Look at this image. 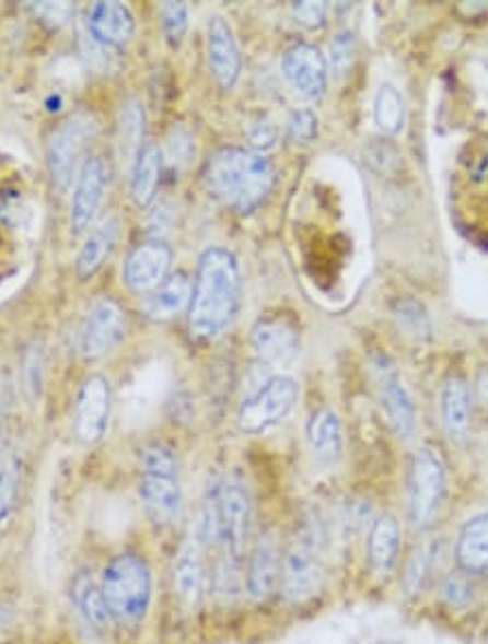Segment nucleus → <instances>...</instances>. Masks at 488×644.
<instances>
[{"instance_id": "aec40b11", "label": "nucleus", "mask_w": 488, "mask_h": 644, "mask_svg": "<svg viewBox=\"0 0 488 644\" xmlns=\"http://www.w3.org/2000/svg\"><path fill=\"white\" fill-rule=\"evenodd\" d=\"M202 547L205 545L194 534V538H189L181 549L174 564V590L187 608H196L205 597L207 569L202 560Z\"/></svg>"}, {"instance_id": "ddd939ff", "label": "nucleus", "mask_w": 488, "mask_h": 644, "mask_svg": "<svg viewBox=\"0 0 488 644\" xmlns=\"http://www.w3.org/2000/svg\"><path fill=\"white\" fill-rule=\"evenodd\" d=\"M124 337L123 308L109 300H96L83 321L81 328V354L90 361L105 356L112 352Z\"/></svg>"}, {"instance_id": "7ed1b4c3", "label": "nucleus", "mask_w": 488, "mask_h": 644, "mask_svg": "<svg viewBox=\"0 0 488 644\" xmlns=\"http://www.w3.org/2000/svg\"><path fill=\"white\" fill-rule=\"evenodd\" d=\"M103 593L114 621L139 625L152 601V573L137 553H120L103 569Z\"/></svg>"}, {"instance_id": "9d476101", "label": "nucleus", "mask_w": 488, "mask_h": 644, "mask_svg": "<svg viewBox=\"0 0 488 644\" xmlns=\"http://www.w3.org/2000/svg\"><path fill=\"white\" fill-rule=\"evenodd\" d=\"M282 74L306 101H322L328 92V61L324 52L309 42L291 44L282 52Z\"/></svg>"}, {"instance_id": "a19ab883", "label": "nucleus", "mask_w": 488, "mask_h": 644, "mask_svg": "<svg viewBox=\"0 0 488 644\" xmlns=\"http://www.w3.org/2000/svg\"><path fill=\"white\" fill-rule=\"evenodd\" d=\"M328 4L326 2H293V17L306 28H319L326 24Z\"/></svg>"}, {"instance_id": "b1692460", "label": "nucleus", "mask_w": 488, "mask_h": 644, "mask_svg": "<svg viewBox=\"0 0 488 644\" xmlns=\"http://www.w3.org/2000/svg\"><path fill=\"white\" fill-rule=\"evenodd\" d=\"M397 553H399V525L395 516L380 515L367 538V558L369 566L375 575H388L395 564H397Z\"/></svg>"}, {"instance_id": "a211bd4d", "label": "nucleus", "mask_w": 488, "mask_h": 644, "mask_svg": "<svg viewBox=\"0 0 488 644\" xmlns=\"http://www.w3.org/2000/svg\"><path fill=\"white\" fill-rule=\"evenodd\" d=\"M377 374H380V401L388 419V425L397 438L410 441L417 428V412H415L413 397L408 388L404 387L397 372L393 367H384V361H380Z\"/></svg>"}, {"instance_id": "1a4fd4ad", "label": "nucleus", "mask_w": 488, "mask_h": 644, "mask_svg": "<svg viewBox=\"0 0 488 644\" xmlns=\"http://www.w3.org/2000/svg\"><path fill=\"white\" fill-rule=\"evenodd\" d=\"M114 406V390L103 374L88 376L74 401V434L83 445L103 441L109 428Z\"/></svg>"}, {"instance_id": "f8f14e48", "label": "nucleus", "mask_w": 488, "mask_h": 644, "mask_svg": "<svg viewBox=\"0 0 488 644\" xmlns=\"http://www.w3.org/2000/svg\"><path fill=\"white\" fill-rule=\"evenodd\" d=\"M172 248L161 239H150L135 246L124 258L123 282L132 293H152L172 273Z\"/></svg>"}, {"instance_id": "f704fd0d", "label": "nucleus", "mask_w": 488, "mask_h": 644, "mask_svg": "<svg viewBox=\"0 0 488 644\" xmlns=\"http://www.w3.org/2000/svg\"><path fill=\"white\" fill-rule=\"evenodd\" d=\"M287 137L293 143H311L317 139V116L311 109H295L287 120Z\"/></svg>"}, {"instance_id": "bb28decb", "label": "nucleus", "mask_w": 488, "mask_h": 644, "mask_svg": "<svg viewBox=\"0 0 488 644\" xmlns=\"http://www.w3.org/2000/svg\"><path fill=\"white\" fill-rule=\"evenodd\" d=\"M72 601L81 617L94 628L105 630L112 621L107 599L103 593V584L96 582L92 571H81L72 582Z\"/></svg>"}, {"instance_id": "9b49d317", "label": "nucleus", "mask_w": 488, "mask_h": 644, "mask_svg": "<svg viewBox=\"0 0 488 644\" xmlns=\"http://www.w3.org/2000/svg\"><path fill=\"white\" fill-rule=\"evenodd\" d=\"M249 341L258 361L274 370H291L300 356V332L284 317H260Z\"/></svg>"}, {"instance_id": "79ce46f5", "label": "nucleus", "mask_w": 488, "mask_h": 644, "mask_svg": "<svg viewBox=\"0 0 488 644\" xmlns=\"http://www.w3.org/2000/svg\"><path fill=\"white\" fill-rule=\"evenodd\" d=\"M478 393H480V399L488 406V372H485L478 380Z\"/></svg>"}, {"instance_id": "4468645a", "label": "nucleus", "mask_w": 488, "mask_h": 644, "mask_svg": "<svg viewBox=\"0 0 488 644\" xmlns=\"http://www.w3.org/2000/svg\"><path fill=\"white\" fill-rule=\"evenodd\" d=\"M107 165L101 156H90L79 169V176L74 180L72 191V211H70V224L74 233H83L88 226H92L103 198L107 189Z\"/></svg>"}, {"instance_id": "473e14b6", "label": "nucleus", "mask_w": 488, "mask_h": 644, "mask_svg": "<svg viewBox=\"0 0 488 644\" xmlns=\"http://www.w3.org/2000/svg\"><path fill=\"white\" fill-rule=\"evenodd\" d=\"M161 24L167 42L178 46L189 26V7L185 2H163L161 4Z\"/></svg>"}, {"instance_id": "393cba45", "label": "nucleus", "mask_w": 488, "mask_h": 644, "mask_svg": "<svg viewBox=\"0 0 488 644\" xmlns=\"http://www.w3.org/2000/svg\"><path fill=\"white\" fill-rule=\"evenodd\" d=\"M306 436L313 454L324 462L339 460L344 452V430L341 419L333 408H319L311 414L306 425Z\"/></svg>"}, {"instance_id": "dca6fc26", "label": "nucleus", "mask_w": 488, "mask_h": 644, "mask_svg": "<svg viewBox=\"0 0 488 644\" xmlns=\"http://www.w3.org/2000/svg\"><path fill=\"white\" fill-rule=\"evenodd\" d=\"M280 547L274 536V531H265L249 558H247V569H245V593L252 601H267L276 586L280 584Z\"/></svg>"}, {"instance_id": "f03ea898", "label": "nucleus", "mask_w": 488, "mask_h": 644, "mask_svg": "<svg viewBox=\"0 0 488 644\" xmlns=\"http://www.w3.org/2000/svg\"><path fill=\"white\" fill-rule=\"evenodd\" d=\"M202 180L222 207L249 215L269 198L276 185V167L254 150L224 145L207 159Z\"/></svg>"}, {"instance_id": "6e6552de", "label": "nucleus", "mask_w": 488, "mask_h": 644, "mask_svg": "<svg viewBox=\"0 0 488 644\" xmlns=\"http://www.w3.org/2000/svg\"><path fill=\"white\" fill-rule=\"evenodd\" d=\"M207 493L213 497L218 525H220V545L224 553L242 558L252 520V500L249 491L240 478H220L211 482Z\"/></svg>"}, {"instance_id": "2eb2a0df", "label": "nucleus", "mask_w": 488, "mask_h": 644, "mask_svg": "<svg viewBox=\"0 0 488 644\" xmlns=\"http://www.w3.org/2000/svg\"><path fill=\"white\" fill-rule=\"evenodd\" d=\"M207 59L216 83L233 90L242 74V52L233 26L222 15H213L207 24Z\"/></svg>"}, {"instance_id": "e433bc0d", "label": "nucleus", "mask_w": 488, "mask_h": 644, "mask_svg": "<svg viewBox=\"0 0 488 644\" xmlns=\"http://www.w3.org/2000/svg\"><path fill=\"white\" fill-rule=\"evenodd\" d=\"M18 500V469L11 462H0V525L9 518Z\"/></svg>"}, {"instance_id": "39448f33", "label": "nucleus", "mask_w": 488, "mask_h": 644, "mask_svg": "<svg viewBox=\"0 0 488 644\" xmlns=\"http://www.w3.org/2000/svg\"><path fill=\"white\" fill-rule=\"evenodd\" d=\"M96 132L98 120L90 112H77L53 130L46 150V161L50 180L57 191L66 194L72 180H77L79 169L85 163L83 154L90 141L96 137Z\"/></svg>"}, {"instance_id": "412c9836", "label": "nucleus", "mask_w": 488, "mask_h": 644, "mask_svg": "<svg viewBox=\"0 0 488 644\" xmlns=\"http://www.w3.org/2000/svg\"><path fill=\"white\" fill-rule=\"evenodd\" d=\"M194 295V280L185 271L170 273L161 286H156L143 304V311L150 319L165 321L189 311Z\"/></svg>"}, {"instance_id": "f257e3e1", "label": "nucleus", "mask_w": 488, "mask_h": 644, "mask_svg": "<svg viewBox=\"0 0 488 644\" xmlns=\"http://www.w3.org/2000/svg\"><path fill=\"white\" fill-rule=\"evenodd\" d=\"M242 306V269L237 257L222 248H207L196 267L194 295L187 311L189 332L198 341L220 337Z\"/></svg>"}, {"instance_id": "72a5a7b5", "label": "nucleus", "mask_w": 488, "mask_h": 644, "mask_svg": "<svg viewBox=\"0 0 488 644\" xmlns=\"http://www.w3.org/2000/svg\"><path fill=\"white\" fill-rule=\"evenodd\" d=\"M441 599L450 608H467L474 601V584L465 571L450 573L441 584Z\"/></svg>"}, {"instance_id": "4c0bfd02", "label": "nucleus", "mask_w": 488, "mask_h": 644, "mask_svg": "<svg viewBox=\"0 0 488 644\" xmlns=\"http://www.w3.org/2000/svg\"><path fill=\"white\" fill-rule=\"evenodd\" d=\"M245 137L249 141V145L254 148V152L260 154V152L274 148V143L278 139V129L267 116H258L245 130Z\"/></svg>"}, {"instance_id": "0eeeda50", "label": "nucleus", "mask_w": 488, "mask_h": 644, "mask_svg": "<svg viewBox=\"0 0 488 644\" xmlns=\"http://www.w3.org/2000/svg\"><path fill=\"white\" fill-rule=\"evenodd\" d=\"M445 495L443 460L430 452L419 449L410 460L408 471V511L417 529L432 527Z\"/></svg>"}, {"instance_id": "c9c22d12", "label": "nucleus", "mask_w": 488, "mask_h": 644, "mask_svg": "<svg viewBox=\"0 0 488 644\" xmlns=\"http://www.w3.org/2000/svg\"><path fill=\"white\" fill-rule=\"evenodd\" d=\"M355 48H357V44H355V35L350 31L337 33L335 39L330 42V63L339 77L352 68Z\"/></svg>"}, {"instance_id": "423d86ee", "label": "nucleus", "mask_w": 488, "mask_h": 644, "mask_svg": "<svg viewBox=\"0 0 488 644\" xmlns=\"http://www.w3.org/2000/svg\"><path fill=\"white\" fill-rule=\"evenodd\" d=\"M300 387L291 376H271L240 408L237 423L244 434H263L282 423L295 408Z\"/></svg>"}, {"instance_id": "f3484780", "label": "nucleus", "mask_w": 488, "mask_h": 644, "mask_svg": "<svg viewBox=\"0 0 488 644\" xmlns=\"http://www.w3.org/2000/svg\"><path fill=\"white\" fill-rule=\"evenodd\" d=\"M322 579L324 571L313 549L298 545L284 555L280 569V588L287 601L298 604L313 597L322 588Z\"/></svg>"}, {"instance_id": "6ab92c4d", "label": "nucleus", "mask_w": 488, "mask_h": 644, "mask_svg": "<svg viewBox=\"0 0 488 644\" xmlns=\"http://www.w3.org/2000/svg\"><path fill=\"white\" fill-rule=\"evenodd\" d=\"M85 28L94 42L118 50L135 35V15L124 2L101 0L88 9Z\"/></svg>"}, {"instance_id": "c756f323", "label": "nucleus", "mask_w": 488, "mask_h": 644, "mask_svg": "<svg viewBox=\"0 0 488 644\" xmlns=\"http://www.w3.org/2000/svg\"><path fill=\"white\" fill-rule=\"evenodd\" d=\"M373 122L384 134H397L406 122V103L397 87L380 85L373 101Z\"/></svg>"}, {"instance_id": "a878e982", "label": "nucleus", "mask_w": 488, "mask_h": 644, "mask_svg": "<svg viewBox=\"0 0 488 644\" xmlns=\"http://www.w3.org/2000/svg\"><path fill=\"white\" fill-rule=\"evenodd\" d=\"M163 154L161 148L152 141H146L130 167V196L137 207H148L156 198L161 183Z\"/></svg>"}, {"instance_id": "4be33fe9", "label": "nucleus", "mask_w": 488, "mask_h": 644, "mask_svg": "<svg viewBox=\"0 0 488 644\" xmlns=\"http://www.w3.org/2000/svg\"><path fill=\"white\" fill-rule=\"evenodd\" d=\"M441 419L452 441H465L472 428V393L463 376H448L441 387Z\"/></svg>"}, {"instance_id": "c85d7f7f", "label": "nucleus", "mask_w": 488, "mask_h": 644, "mask_svg": "<svg viewBox=\"0 0 488 644\" xmlns=\"http://www.w3.org/2000/svg\"><path fill=\"white\" fill-rule=\"evenodd\" d=\"M143 132H146V114H143V105L137 98H128L120 109V118H118V139H120V154L123 161L128 163V167H132L137 154L141 152V148L146 145L143 141Z\"/></svg>"}, {"instance_id": "ea45409f", "label": "nucleus", "mask_w": 488, "mask_h": 644, "mask_svg": "<svg viewBox=\"0 0 488 644\" xmlns=\"http://www.w3.org/2000/svg\"><path fill=\"white\" fill-rule=\"evenodd\" d=\"M24 383L33 397H39L44 383V356L39 348H28L24 354Z\"/></svg>"}, {"instance_id": "cd10ccee", "label": "nucleus", "mask_w": 488, "mask_h": 644, "mask_svg": "<svg viewBox=\"0 0 488 644\" xmlns=\"http://www.w3.org/2000/svg\"><path fill=\"white\" fill-rule=\"evenodd\" d=\"M118 233H120V224L116 218L103 222L96 231L90 233V237L85 239V244L77 257V276L81 280L92 278L103 267V262L107 260L116 246Z\"/></svg>"}, {"instance_id": "58836bf2", "label": "nucleus", "mask_w": 488, "mask_h": 644, "mask_svg": "<svg viewBox=\"0 0 488 644\" xmlns=\"http://www.w3.org/2000/svg\"><path fill=\"white\" fill-rule=\"evenodd\" d=\"M31 9L50 28H59L68 24V20L74 15L72 2H37V4H31Z\"/></svg>"}, {"instance_id": "20e7f679", "label": "nucleus", "mask_w": 488, "mask_h": 644, "mask_svg": "<svg viewBox=\"0 0 488 644\" xmlns=\"http://www.w3.org/2000/svg\"><path fill=\"white\" fill-rule=\"evenodd\" d=\"M139 495L146 513L159 525L174 523L183 511L178 460L165 443H150L141 449Z\"/></svg>"}, {"instance_id": "7c9ffc66", "label": "nucleus", "mask_w": 488, "mask_h": 644, "mask_svg": "<svg viewBox=\"0 0 488 644\" xmlns=\"http://www.w3.org/2000/svg\"><path fill=\"white\" fill-rule=\"evenodd\" d=\"M395 319L399 324V328L406 332V335H413L417 339L421 337H430L432 332V326H430V317L428 313L423 311V306L410 297H404L395 304Z\"/></svg>"}, {"instance_id": "5701e85b", "label": "nucleus", "mask_w": 488, "mask_h": 644, "mask_svg": "<svg viewBox=\"0 0 488 644\" xmlns=\"http://www.w3.org/2000/svg\"><path fill=\"white\" fill-rule=\"evenodd\" d=\"M456 562L467 575L488 573V511L472 516L456 540Z\"/></svg>"}, {"instance_id": "2f4dec72", "label": "nucleus", "mask_w": 488, "mask_h": 644, "mask_svg": "<svg viewBox=\"0 0 488 644\" xmlns=\"http://www.w3.org/2000/svg\"><path fill=\"white\" fill-rule=\"evenodd\" d=\"M430 571H432V549L428 545H421L413 551V555L406 562L404 582H402L406 595H410V597L419 595L426 586Z\"/></svg>"}]
</instances>
